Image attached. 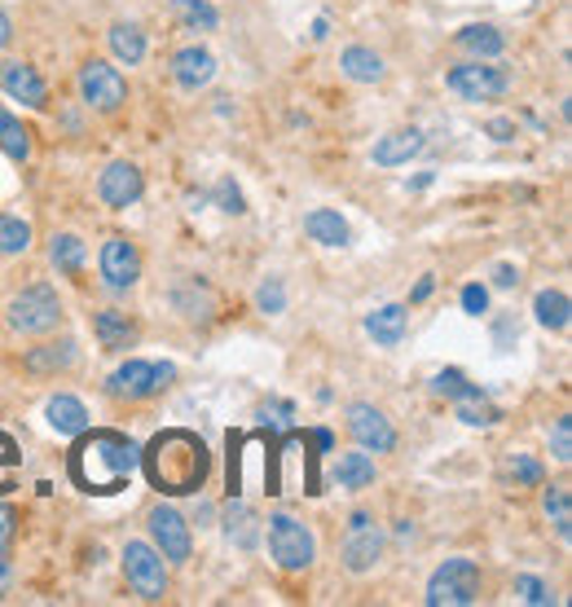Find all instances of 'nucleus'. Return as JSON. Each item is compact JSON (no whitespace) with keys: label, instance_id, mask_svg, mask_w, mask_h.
Here are the masks:
<instances>
[{"label":"nucleus","instance_id":"1","mask_svg":"<svg viewBox=\"0 0 572 607\" xmlns=\"http://www.w3.org/2000/svg\"><path fill=\"white\" fill-rule=\"evenodd\" d=\"M137 466L146 471V479L155 484L159 494H168V498H190V494H198L203 484H207L211 453H207V445H203L194 432L168 427V432H159V436L142 449V462H137Z\"/></svg>","mask_w":572,"mask_h":607},{"label":"nucleus","instance_id":"2","mask_svg":"<svg viewBox=\"0 0 572 607\" xmlns=\"http://www.w3.org/2000/svg\"><path fill=\"white\" fill-rule=\"evenodd\" d=\"M137 462H142V449L124 432H80L66 458V471L75 479V489L106 498V494H120L133 479Z\"/></svg>","mask_w":572,"mask_h":607},{"label":"nucleus","instance_id":"3","mask_svg":"<svg viewBox=\"0 0 572 607\" xmlns=\"http://www.w3.org/2000/svg\"><path fill=\"white\" fill-rule=\"evenodd\" d=\"M480 598V568L472 559H445L427 581L431 607H467Z\"/></svg>","mask_w":572,"mask_h":607},{"label":"nucleus","instance_id":"4","mask_svg":"<svg viewBox=\"0 0 572 607\" xmlns=\"http://www.w3.org/2000/svg\"><path fill=\"white\" fill-rule=\"evenodd\" d=\"M172 379H177V371L168 366V361H124V366L110 375L106 388L120 401H146V397L163 392Z\"/></svg>","mask_w":572,"mask_h":607},{"label":"nucleus","instance_id":"5","mask_svg":"<svg viewBox=\"0 0 572 607\" xmlns=\"http://www.w3.org/2000/svg\"><path fill=\"white\" fill-rule=\"evenodd\" d=\"M313 550H317L313 533L300 520H291V515H273L269 520V555H273V563L282 572H304L313 563Z\"/></svg>","mask_w":572,"mask_h":607},{"label":"nucleus","instance_id":"6","mask_svg":"<svg viewBox=\"0 0 572 607\" xmlns=\"http://www.w3.org/2000/svg\"><path fill=\"white\" fill-rule=\"evenodd\" d=\"M58 321H62V304H58L53 287H27L10 304V326L23 335H49Z\"/></svg>","mask_w":572,"mask_h":607},{"label":"nucleus","instance_id":"7","mask_svg":"<svg viewBox=\"0 0 572 607\" xmlns=\"http://www.w3.org/2000/svg\"><path fill=\"white\" fill-rule=\"evenodd\" d=\"M124 576L129 585L142 594V598H163L168 594V568H163V555L146 542H129L124 546Z\"/></svg>","mask_w":572,"mask_h":607},{"label":"nucleus","instance_id":"8","mask_svg":"<svg viewBox=\"0 0 572 607\" xmlns=\"http://www.w3.org/2000/svg\"><path fill=\"white\" fill-rule=\"evenodd\" d=\"M449 88L463 101H494L511 88V75L502 66H485V62H467L449 71Z\"/></svg>","mask_w":572,"mask_h":607},{"label":"nucleus","instance_id":"9","mask_svg":"<svg viewBox=\"0 0 572 607\" xmlns=\"http://www.w3.org/2000/svg\"><path fill=\"white\" fill-rule=\"evenodd\" d=\"M80 93H84V101L97 106V110H120L124 97H129V84H124V75L114 71L110 62H97V58H93V62L80 71Z\"/></svg>","mask_w":572,"mask_h":607},{"label":"nucleus","instance_id":"10","mask_svg":"<svg viewBox=\"0 0 572 607\" xmlns=\"http://www.w3.org/2000/svg\"><path fill=\"white\" fill-rule=\"evenodd\" d=\"M384 555V533L370 524L366 511H357L349 520V542H343V563H349V572H370Z\"/></svg>","mask_w":572,"mask_h":607},{"label":"nucleus","instance_id":"11","mask_svg":"<svg viewBox=\"0 0 572 607\" xmlns=\"http://www.w3.org/2000/svg\"><path fill=\"white\" fill-rule=\"evenodd\" d=\"M349 432H353V440H357L362 449H370V453H388V449H397V432H392V423H388L375 405H366V401L349 405Z\"/></svg>","mask_w":572,"mask_h":607},{"label":"nucleus","instance_id":"12","mask_svg":"<svg viewBox=\"0 0 572 607\" xmlns=\"http://www.w3.org/2000/svg\"><path fill=\"white\" fill-rule=\"evenodd\" d=\"M142 274V256L129 238H106V247H101V278L110 291H129Z\"/></svg>","mask_w":572,"mask_h":607},{"label":"nucleus","instance_id":"13","mask_svg":"<svg viewBox=\"0 0 572 607\" xmlns=\"http://www.w3.org/2000/svg\"><path fill=\"white\" fill-rule=\"evenodd\" d=\"M150 537H155V550L163 559H172V563L190 559V524L172 507H155L150 511Z\"/></svg>","mask_w":572,"mask_h":607},{"label":"nucleus","instance_id":"14","mask_svg":"<svg viewBox=\"0 0 572 607\" xmlns=\"http://www.w3.org/2000/svg\"><path fill=\"white\" fill-rule=\"evenodd\" d=\"M142 190H146V181L133 163H110L97 181V194H101L106 207H133L142 198Z\"/></svg>","mask_w":572,"mask_h":607},{"label":"nucleus","instance_id":"15","mask_svg":"<svg viewBox=\"0 0 572 607\" xmlns=\"http://www.w3.org/2000/svg\"><path fill=\"white\" fill-rule=\"evenodd\" d=\"M0 88L23 106H45L49 101V88H45L40 71L27 66V62H0Z\"/></svg>","mask_w":572,"mask_h":607},{"label":"nucleus","instance_id":"16","mask_svg":"<svg viewBox=\"0 0 572 607\" xmlns=\"http://www.w3.org/2000/svg\"><path fill=\"white\" fill-rule=\"evenodd\" d=\"M172 75H177V84L181 88H203V84H211V75H216V58L207 53V49H198V45H190V49H181L177 58H172Z\"/></svg>","mask_w":572,"mask_h":607},{"label":"nucleus","instance_id":"17","mask_svg":"<svg viewBox=\"0 0 572 607\" xmlns=\"http://www.w3.org/2000/svg\"><path fill=\"white\" fill-rule=\"evenodd\" d=\"M423 133L418 129H397V133H388L379 146H375V163L379 168H397V163H410L414 155H423Z\"/></svg>","mask_w":572,"mask_h":607},{"label":"nucleus","instance_id":"18","mask_svg":"<svg viewBox=\"0 0 572 607\" xmlns=\"http://www.w3.org/2000/svg\"><path fill=\"white\" fill-rule=\"evenodd\" d=\"M304 229H308L313 242H321V247H343V242H349V224H343V216L330 211V207L308 211L304 216Z\"/></svg>","mask_w":572,"mask_h":607},{"label":"nucleus","instance_id":"19","mask_svg":"<svg viewBox=\"0 0 572 607\" xmlns=\"http://www.w3.org/2000/svg\"><path fill=\"white\" fill-rule=\"evenodd\" d=\"M93 330H97L101 348H110V352H124V348H133V339H137V326H133L124 313H97V317H93Z\"/></svg>","mask_w":572,"mask_h":607},{"label":"nucleus","instance_id":"20","mask_svg":"<svg viewBox=\"0 0 572 607\" xmlns=\"http://www.w3.org/2000/svg\"><path fill=\"white\" fill-rule=\"evenodd\" d=\"M45 414H49V427H53L58 436H80V432H88V410H84L75 397H53Z\"/></svg>","mask_w":572,"mask_h":607},{"label":"nucleus","instance_id":"21","mask_svg":"<svg viewBox=\"0 0 572 607\" xmlns=\"http://www.w3.org/2000/svg\"><path fill=\"white\" fill-rule=\"evenodd\" d=\"M366 330H370V339L384 343V348L401 343V339H405V308H401V304H384L379 313L366 317Z\"/></svg>","mask_w":572,"mask_h":607},{"label":"nucleus","instance_id":"22","mask_svg":"<svg viewBox=\"0 0 572 607\" xmlns=\"http://www.w3.org/2000/svg\"><path fill=\"white\" fill-rule=\"evenodd\" d=\"M334 479H339V489H370L375 484V458L370 453H343L334 462Z\"/></svg>","mask_w":572,"mask_h":607},{"label":"nucleus","instance_id":"23","mask_svg":"<svg viewBox=\"0 0 572 607\" xmlns=\"http://www.w3.org/2000/svg\"><path fill=\"white\" fill-rule=\"evenodd\" d=\"M339 66H343V75L357 80V84H375V80H384V58H379L375 49H362V45L343 49Z\"/></svg>","mask_w":572,"mask_h":607},{"label":"nucleus","instance_id":"24","mask_svg":"<svg viewBox=\"0 0 572 607\" xmlns=\"http://www.w3.org/2000/svg\"><path fill=\"white\" fill-rule=\"evenodd\" d=\"M110 53L120 58V62H129V66H137V62L146 58V36H142V27L114 23V27H110Z\"/></svg>","mask_w":572,"mask_h":607},{"label":"nucleus","instance_id":"25","mask_svg":"<svg viewBox=\"0 0 572 607\" xmlns=\"http://www.w3.org/2000/svg\"><path fill=\"white\" fill-rule=\"evenodd\" d=\"M71 361H75V343L62 339V343H49V348H32V352H27V371L49 375V371H66Z\"/></svg>","mask_w":572,"mask_h":607},{"label":"nucleus","instance_id":"26","mask_svg":"<svg viewBox=\"0 0 572 607\" xmlns=\"http://www.w3.org/2000/svg\"><path fill=\"white\" fill-rule=\"evenodd\" d=\"M0 150H5L10 159H19V163L32 159V133L19 124L10 110H0Z\"/></svg>","mask_w":572,"mask_h":607},{"label":"nucleus","instance_id":"27","mask_svg":"<svg viewBox=\"0 0 572 607\" xmlns=\"http://www.w3.org/2000/svg\"><path fill=\"white\" fill-rule=\"evenodd\" d=\"M458 418L472 423V427H494L498 423V410H494V401L480 388H467L463 397H458Z\"/></svg>","mask_w":572,"mask_h":607},{"label":"nucleus","instance_id":"28","mask_svg":"<svg viewBox=\"0 0 572 607\" xmlns=\"http://www.w3.org/2000/svg\"><path fill=\"white\" fill-rule=\"evenodd\" d=\"M533 313H537V321H541L546 330H568V313H572V304H568L563 291H541V295L533 300Z\"/></svg>","mask_w":572,"mask_h":607},{"label":"nucleus","instance_id":"29","mask_svg":"<svg viewBox=\"0 0 572 607\" xmlns=\"http://www.w3.org/2000/svg\"><path fill=\"white\" fill-rule=\"evenodd\" d=\"M458 45H463L467 53H476V58H498L507 49L498 27H463V32H458Z\"/></svg>","mask_w":572,"mask_h":607},{"label":"nucleus","instance_id":"30","mask_svg":"<svg viewBox=\"0 0 572 607\" xmlns=\"http://www.w3.org/2000/svg\"><path fill=\"white\" fill-rule=\"evenodd\" d=\"M546 515H550L555 533L568 542V537H572V494L563 489V484H550V494H546Z\"/></svg>","mask_w":572,"mask_h":607},{"label":"nucleus","instance_id":"31","mask_svg":"<svg viewBox=\"0 0 572 607\" xmlns=\"http://www.w3.org/2000/svg\"><path fill=\"white\" fill-rule=\"evenodd\" d=\"M172 10H177V19H181L185 32H216V23H220L207 0H177Z\"/></svg>","mask_w":572,"mask_h":607},{"label":"nucleus","instance_id":"32","mask_svg":"<svg viewBox=\"0 0 572 607\" xmlns=\"http://www.w3.org/2000/svg\"><path fill=\"white\" fill-rule=\"evenodd\" d=\"M32 242V224L19 216H0V256H19Z\"/></svg>","mask_w":572,"mask_h":607},{"label":"nucleus","instance_id":"33","mask_svg":"<svg viewBox=\"0 0 572 607\" xmlns=\"http://www.w3.org/2000/svg\"><path fill=\"white\" fill-rule=\"evenodd\" d=\"M49 256H53V265H58V269L75 274V269L84 265V242H80L75 233H58V238H53V252H49Z\"/></svg>","mask_w":572,"mask_h":607},{"label":"nucleus","instance_id":"34","mask_svg":"<svg viewBox=\"0 0 572 607\" xmlns=\"http://www.w3.org/2000/svg\"><path fill=\"white\" fill-rule=\"evenodd\" d=\"M224 533H229V542L252 546V542H256V515H252L247 507H229V515H224Z\"/></svg>","mask_w":572,"mask_h":607},{"label":"nucleus","instance_id":"35","mask_svg":"<svg viewBox=\"0 0 572 607\" xmlns=\"http://www.w3.org/2000/svg\"><path fill=\"white\" fill-rule=\"evenodd\" d=\"M14 471H19V445L0 432V494L14 489Z\"/></svg>","mask_w":572,"mask_h":607},{"label":"nucleus","instance_id":"36","mask_svg":"<svg viewBox=\"0 0 572 607\" xmlns=\"http://www.w3.org/2000/svg\"><path fill=\"white\" fill-rule=\"evenodd\" d=\"M467 388H472V384L463 379V371H440V375L431 379V392H436V397H449V401H458Z\"/></svg>","mask_w":572,"mask_h":607},{"label":"nucleus","instance_id":"37","mask_svg":"<svg viewBox=\"0 0 572 607\" xmlns=\"http://www.w3.org/2000/svg\"><path fill=\"white\" fill-rule=\"evenodd\" d=\"M507 475H511L515 484H541V462L515 453V458H507Z\"/></svg>","mask_w":572,"mask_h":607},{"label":"nucleus","instance_id":"38","mask_svg":"<svg viewBox=\"0 0 572 607\" xmlns=\"http://www.w3.org/2000/svg\"><path fill=\"white\" fill-rule=\"evenodd\" d=\"M256 304H260V313H282V304H287V291H282V282H278V278H269V282L260 287Z\"/></svg>","mask_w":572,"mask_h":607},{"label":"nucleus","instance_id":"39","mask_svg":"<svg viewBox=\"0 0 572 607\" xmlns=\"http://www.w3.org/2000/svg\"><path fill=\"white\" fill-rule=\"evenodd\" d=\"M550 445H555V458H559V462H568V458H572V418H568V414L555 423Z\"/></svg>","mask_w":572,"mask_h":607},{"label":"nucleus","instance_id":"40","mask_svg":"<svg viewBox=\"0 0 572 607\" xmlns=\"http://www.w3.org/2000/svg\"><path fill=\"white\" fill-rule=\"evenodd\" d=\"M520 594H524V603H533V607L550 603V590H546V581H537V576H520Z\"/></svg>","mask_w":572,"mask_h":607},{"label":"nucleus","instance_id":"41","mask_svg":"<svg viewBox=\"0 0 572 607\" xmlns=\"http://www.w3.org/2000/svg\"><path fill=\"white\" fill-rule=\"evenodd\" d=\"M463 308H467L472 317H480V313L489 308V291H485V287H467V291H463Z\"/></svg>","mask_w":572,"mask_h":607},{"label":"nucleus","instance_id":"42","mask_svg":"<svg viewBox=\"0 0 572 607\" xmlns=\"http://www.w3.org/2000/svg\"><path fill=\"white\" fill-rule=\"evenodd\" d=\"M216 194H220V203H224V211H243V194H239L234 185H229V181H224V185H220Z\"/></svg>","mask_w":572,"mask_h":607},{"label":"nucleus","instance_id":"43","mask_svg":"<svg viewBox=\"0 0 572 607\" xmlns=\"http://www.w3.org/2000/svg\"><path fill=\"white\" fill-rule=\"evenodd\" d=\"M10 533H14V511H10V507H0V550H5Z\"/></svg>","mask_w":572,"mask_h":607},{"label":"nucleus","instance_id":"44","mask_svg":"<svg viewBox=\"0 0 572 607\" xmlns=\"http://www.w3.org/2000/svg\"><path fill=\"white\" fill-rule=\"evenodd\" d=\"M10 581H14V568H10V555H5V550H0V594H5V590H10Z\"/></svg>","mask_w":572,"mask_h":607},{"label":"nucleus","instance_id":"45","mask_svg":"<svg viewBox=\"0 0 572 607\" xmlns=\"http://www.w3.org/2000/svg\"><path fill=\"white\" fill-rule=\"evenodd\" d=\"M494 282H498V287H515L520 278H515V269H511V265H498V278H494Z\"/></svg>","mask_w":572,"mask_h":607},{"label":"nucleus","instance_id":"46","mask_svg":"<svg viewBox=\"0 0 572 607\" xmlns=\"http://www.w3.org/2000/svg\"><path fill=\"white\" fill-rule=\"evenodd\" d=\"M14 40V27H10V19H5V10H0V49H5Z\"/></svg>","mask_w":572,"mask_h":607},{"label":"nucleus","instance_id":"47","mask_svg":"<svg viewBox=\"0 0 572 607\" xmlns=\"http://www.w3.org/2000/svg\"><path fill=\"white\" fill-rule=\"evenodd\" d=\"M427 295H431V278H423V282H418V291H414V300H427Z\"/></svg>","mask_w":572,"mask_h":607}]
</instances>
